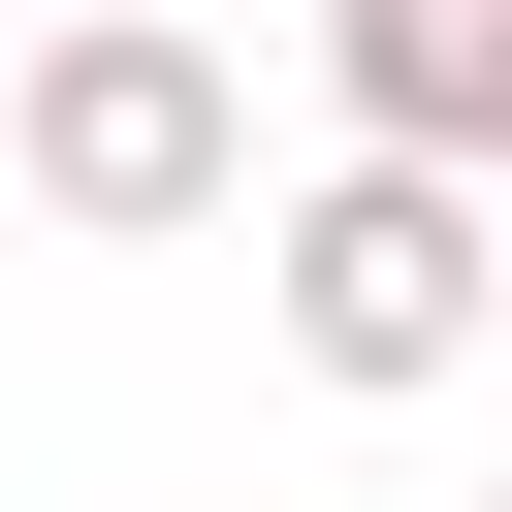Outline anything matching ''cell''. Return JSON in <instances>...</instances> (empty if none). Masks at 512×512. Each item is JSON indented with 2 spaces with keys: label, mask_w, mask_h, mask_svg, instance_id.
<instances>
[{
  "label": "cell",
  "mask_w": 512,
  "mask_h": 512,
  "mask_svg": "<svg viewBox=\"0 0 512 512\" xmlns=\"http://www.w3.org/2000/svg\"><path fill=\"white\" fill-rule=\"evenodd\" d=\"M0 192H32L64 256H192V224H256V64H224L192 0H64V32L0 64Z\"/></svg>",
  "instance_id": "1"
},
{
  "label": "cell",
  "mask_w": 512,
  "mask_h": 512,
  "mask_svg": "<svg viewBox=\"0 0 512 512\" xmlns=\"http://www.w3.org/2000/svg\"><path fill=\"white\" fill-rule=\"evenodd\" d=\"M480 512H512V480H480Z\"/></svg>",
  "instance_id": "4"
},
{
  "label": "cell",
  "mask_w": 512,
  "mask_h": 512,
  "mask_svg": "<svg viewBox=\"0 0 512 512\" xmlns=\"http://www.w3.org/2000/svg\"><path fill=\"white\" fill-rule=\"evenodd\" d=\"M256 288H288V352H320V384H448V352H512V192L352 128L320 192H256Z\"/></svg>",
  "instance_id": "2"
},
{
  "label": "cell",
  "mask_w": 512,
  "mask_h": 512,
  "mask_svg": "<svg viewBox=\"0 0 512 512\" xmlns=\"http://www.w3.org/2000/svg\"><path fill=\"white\" fill-rule=\"evenodd\" d=\"M320 128H384V160H480V192H512V0H320Z\"/></svg>",
  "instance_id": "3"
}]
</instances>
